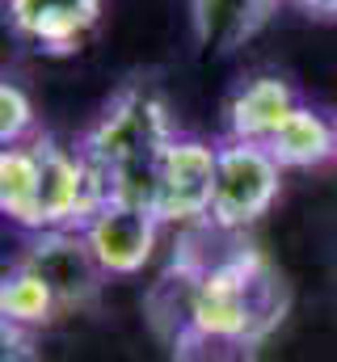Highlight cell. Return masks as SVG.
I'll return each instance as SVG.
<instances>
[{
	"mask_svg": "<svg viewBox=\"0 0 337 362\" xmlns=\"http://www.w3.org/2000/svg\"><path fill=\"white\" fill-rule=\"evenodd\" d=\"M181 131L173 127V114L161 93L144 81H131L105 101L97 122L81 135V156L105 185V198H127L152 206L156 169L165 148Z\"/></svg>",
	"mask_w": 337,
	"mask_h": 362,
	"instance_id": "1",
	"label": "cell"
},
{
	"mask_svg": "<svg viewBox=\"0 0 337 362\" xmlns=\"http://www.w3.org/2000/svg\"><path fill=\"white\" fill-rule=\"evenodd\" d=\"M282 316H287V282L249 245H241L215 270H207V274L194 270L190 329L241 333V337H253V341H265L278 329Z\"/></svg>",
	"mask_w": 337,
	"mask_h": 362,
	"instance_id": "2",
	"label": "cell"
},
{
	"mask_svg": "<svg viewBox=\"0 0 337 362\" xmlns=\"http://www.w3.org/2000/svg\"><path fill=\"white\" fill-rule=\"evenodd\" d=\"M278 189H282V165L270 156L265 144L224 139L207 223L224 232H245L261 215H270V206L278 202Z\"/></svg>",
	"mask_w": 337,
	"mask_h": 362,
	"instance_id": "3",
	"label": "cell"
},
{
	"mask_svg": "<svg viewBox=\"0 0 337 362\" xmlns=\"http://www.w3.org/2000/svg\"><path fill=\"white\" fill-rule=\"evenodd\" d=\"M215 165H219V144H207L198 135H177L165 148L152 189V211L161 215L165 228L207 223L215 198Z\"/></svg>",
	"mask_w": 337,
	"mask_h": 362,
	"instance_id": "4",
	"label": "cell"
},
{
	"mask_svg": "<svg viewBox=\"0 0 337 362\" xmlns=\"http://www.w3.org/2000/svg\"><path fill=\"white\" fill-rule=\"evenodd\" d=\"M38 148V219L34 232L84 228V219L101 206L105 185L81 156V148H64L55 139H34Z\"/></svg>",
	"mask_w": 337,
	"mask_h": 362,
	"instance_id": "5",
	"label": "cell"
},
{
	"mask_svg": "<svg viewBox=\"0 0 337 362\" xmlns=\"http://www.w3.org/2000/svg\"><path fill=\"white\" fill-rule=\"evenodd\" d=\"M161 228L165 223L152 206L127 202V198H101V206L84 219L81 232L110 278H135L152 262Z\"/></svg>",
	"mask_w": 337,
	"mask_h": 362,
	"instance_id": "6",
	"label": "cell"
},
{
	"mask_svg": "<svg viewBox=\"0 0 337 362\" xmlns=\"http://www.w3.org/2000/svg\"><path fill=\"white\" fill-rule=\"evenodd\" d=\"M17 262H25L30 270L55 291V299H59L64 312L88 308L101 295V282L110 278V274L101 270V262L93 257V249H88L81 228L30 232V245H25V253Z\"/></svg>",
	"mask_w": 337,
	"mask_h": 362,
	"instance_id": "7",
	"label": "cell"
},
{
	"mask_svg": "<svg viewBox=\"0 0 337 362\" xmlns=\"http://www.w3.org/2000/svg\"><path fill=\"white\" fill-rule=\"evenodd\" d=\"M4 21L21 42L47 55H68L101 21V0H4Z\"/></svg>",
	"mask_w": 337,
	"mask_h": 362,
	"instance_id": "8",
	"label": "cell"
},
{
	"mask_svg": "<svg viewBox=\"0 0 337 362\" xmlns=\"http://www.w3.org/2000/svg\"><path fill=\"white\" fill-rule=\"evenodd\" d=\"M299 105L295 89L278 76H253L245 85H236L228 105H224V139H241V144H270L274 131L291 118V110Z\"/></svg>",
	"mask_w": 337,
	"mask_h": 362,
	"instance_id": "9",
	"label": "cell"
},
{
	"mask_svg": "<svg viewBox=\"0 0 337 362\" xmlns=\"http://www.w3.org/2000/svg\"><path fill=\"white\" fill-rule=\"evenodd\" d=\"M265 148L282 169H316L337 156V118H325L321 110L299 101Z\"/></svg>",
	"mask_w": 337,
	"mask_h": 362,
	"instance_id": "10",
	"label": "cell"
},
{
	"mask_svg": "<svg viewBox=\"0 0 337 362\" xmlns=\"http://www.w3.org/2000/svg\"><path fill=\"white\" fill-rule=\"evenodd\" d=\"M59 299L55 291L30 270L25 262H13L4 278H0V325H13V329H42L59 316Z\"/></svg>",
	"mask_w": 337,
	"mask_h": 362,
	"instance_id": "11",
	"label": "cell"
},
{
	"mask_svg": "<svg viewBox=\"0 0 337 362\" xmlns=\"http://www.w3.org/2000/svg\"><path fill=\"white\" fill-rule=\"evenodd\" d=\"M0 215L25 232H34V219H38V148H34V139L0 148Z\"/></svg>",
	"mask_w": 337,
	"mask_h": 362,
	"instance_id": "12",
	"label": "cell"
},
{
	"mask_svg": "<svg viewBox=\"0 0 337 362\" xmlns=\"http://www.w3.org/2000/svg\"><path fill=\"white\" fill-rule=\"evenodd\" d=\"M253 337L241 333H211V329H185L173 337V362H257Z\"/></svg>",
	"mask_w": 337,
	"mask_h": 362,
	"instance_id": "13",
	"label": "cell"
},
{
	"mask_svg": "<svg viewBox=\"0 0 337 362\" xmlns=\"http://www.w3.org/2000/svg\"><path fill=\"white\" fill-rule=\"evenodd\" d=\"M34 139V101L17 81H0V148Z\"/></svg>",
	"mask_w": 337,
	"mask_h": 362,
	"instance_id": "14",
	"label": "cell"
},
{
	"mask_svg": "<svg viewBox=\"0 0 337 362\" xmlns=\"http://www.w3.org/2000/svg\"><path fill=\"white\" fill-rule=\"evenodd\" d=\"M0 362H38V346H34L30 329L0 325Z\"/></svg>",
	"mask_w": 337,
	"mask_h": 362,
	"instance_id": "15",
	"label": "cell"
},
{
	"mask_svg": "<svg viewBox=\"0 0 337 362\" xmlns=\"http://www.w3.org/2000/svg\"><path fill=\"white\" fill-rule=\"evenodd\" d=\"M291 4H299L312 17H337V0H291Z\"/></svg>",
	"mask_w": 337,
	"mask_h": 362,
	"instance_id": "16",
	"label": "cell"
},
{
	"mask_svg": "<svg viewBox=\"0 0 337 362\" xmlns=\"http://www.w3.org/2000/svg\"><path fill=\"white\" fill-rule=\"evenodd\" d=\"M333 160H337V156H333Z\"/></svg>",
	"mask_w": 337,
	"mask_h": 362,
	"instance_id": "17",
	"label": "cell"
}]
</instances>
